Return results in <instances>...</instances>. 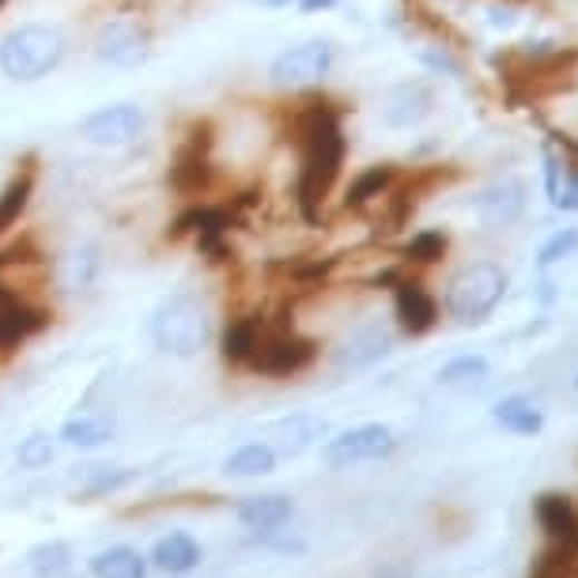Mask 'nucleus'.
Returning a JSON list of instances; mask_svg holds the SVG:
<instances>
[{
	"mask_svg": "<svg viewBox=\"0 0 578 578\" xmlns=\"http://www.w3.org/2000/svg\"><path fill=\"white\" fill-rule=\"evenodd\" d=\"M303 140V170H298V197L311 208L314 200H322V193L333 186V178L341 175L344 163V137L341 121L333 110H314L298 129Z\"/></svg>",
	"mask_w": 578,
	"mask_h": 578,
	"instance_id": "nucleus-1",
	"label": "nucleus"
},
{
	"mask_svg": "<svg viewBox=\"0 0 578 578\" xmlns=\"http://www.w3.org/2000/svg\"><path fill=\"white\" fill-rule=\"evenodd\" d=\"M61 57H65V38L53 27L27 23L8 31L4 42H0V69L16 84H31L50 76L61 65Z\"/></svg>",
	"mask_w": 578,
	"mask_h": 578,
	"instance_id": "nucleus-2",
	"label": "nucleus"
},
{
	"mask_svg": "<svg viewBox=\"0 0 578 578\" xmlns=\"http://www.w3.org/2000/svg\"><path fill=\"white\" fill-rule=\"evenodd\" d=\"M507 295V273L496 262H473L458 268L447 284V311L461 325L488 322L491 311L503 303Z\"/></svg>",
	"mask_w": 578,
	"mask_h": 578,
	"instance_id": "nucleus-3",
	"label": "nucleus"
},
{
	"mask_svg": "<svg viewBox=\"0 0 578 578\" xmlns=\"http://www.w3.org/2000/svg\"><path fill=\"white\" fill-rule=\"evenodd\" d=\"M151 341L170 355H197L208 341L205 306L193 295H170L151 317Z\"/></svg>",
	"mask_w": 578,
	"mask_h": 578,
	"instance_id": "nucleus-4",
	"label": "nucleus"
},
{
	"mask_svg": "<svg viewBox=\"0 0 578 578\" xmlns=\"http://www.w3.org/2000/svg\"><path fill=\"white\" fill-rule=\"evenodd\" d=\"M333 61H336V46L330 38H303V42L276 53L273 69H268V80H273V88L295 91V88H306V84L325 80Z\"/></svg>",
	"mask_w": 578,
	"mask_h": 578,
	"instance_id": "nucleus-5",
	"label": "nucleus"
},
{
	"mask_svg": "<svg viewBox=\"0 0 578 578\" xmlns=\"http://www.w3.org/2000/svg\"><path fill=\"white\" fill-rule=\"evenodd\" d=\"M393 447H398L393 428H385V423H363V428L341 431L336 439L325 442V461L344 469V466H360V461H379L385 454H393Z\"/></svg>",
	"mask_w": 578,
	"mask_h": 578,
	"instance_id": "nucleus-6",
	"label": "nucleus"
},
{
	"mask_svg": "<svg viewBox=\"0 0 578 578\" xmlns=\"http://www.w3.org/2000/svg\"><path fill=\"white\" fill-rule=\"evenodd\" d=\"M314 341L298 336L295 330H276L265 333L262 344H257V355L249 360V368L262 371V374H298L314 363Z\"/></svg>",
	"mask_w": 578,
	"mask_h": 578,
	"instance_id": "nucleus-7",
	"label": "nucleus"
},
{
	"mask_svg": "<svg viewBox=\"0 0 578 578\" xmlns=\"http://www.w3.org/2000/svg\"><path fill=\"white\" fill-rule=\"evenodd\" d=\"M95 57L110 69H140L148 57V38L129 19H110L95 35Z\"/></svg>",
	"mask_w": 578,
	"mask_h": 578,
	"instance_id": "nucleus-8",
	"label": "nucleus"
},
{
	"mask_svg": "<svg viewBox=\"0 0 578 578\" xmlns=\"http://www.w3.org/2000/svg\"><path fill=\"white\" fill-rule=\"evenodd\" d=\"M435 110V95L423 80H404V84H393L390 91L382 95V106H379V118L382 125L390 129H417L431 118Z\"/></svg>",
	"mask_w": 578,
	"mask_h": 578,
	"instance_id": "nucleus-9",
	"label": "nucleus"
},
{
	"mask_svg": "<svg viewBox=\"0 0 578 578\" xmlns=\"http://www.w3.org/2000/svg\"><path fill=\"white\" fill-rule=\"evenodd\" d=\"M80 133L91 144H99V148H125V144L140 140L144 114H140V106H133V102L102 106V110H95L91 118L80 125Z\"/></svg>",
	"mask_w": 578,
	"mask_h": 578,
	"instance_id": "nucleus-10",
	"label": "nucleus"
},
{
	"mask_svg": "<svg viewBox=\"0 0 578 578\" xmlns=\"http://www.w3.org/2000/svg\"><path fill=\"white\" fill-rule=\"evenodd\" d=\"M526 182L522 178H499L477 193L473 212L484 227H510L526 212Z\"/></svg>",
	"mask_w": 578,
	"mask_h": 578,
	"instance_id": "nucleus-11",
	"label": "nucleus"
},
{
	"mask_svg": "<svg viewBox=\"0 0 578 578\" xmlns=\"http://www.w3.org/2000/svg\"><path fill=\"white\" fill-rule=\"evenodd\" d=\"M393 311H398V325L412 336L435 330V322H439V303L428 295V287L417 281L393 284Z\"/></svg>",
	"mask_w": 578,
	"mask_h": 578,
	"instance_id": "nucleus-12",
	"label": "nucleus"
},
{
	"mask_svg": "<svg viewBox=\"0 0 578 578\" xmlns=\"http://www.w3.org/2000/svg\"><path fill=\"white\" fill-rule=\"evenodd\" d=\"M393 336L382 330V325H363V330H352L349 341L333 352L336 368L341 371H360V368H371L379 363L385 352H390Z\"/></svg>",
	"mask_w": 578,
	"mask_h": 578,
	"instance_id": "nucleus-13",
	"label": "nucleus"
},
{
	"mask_svg": "<svg viewBox=\"0 0 578 578\" xmlns=\"http://www.w3.org/2000/svg\"><path fill=\"white\" fill-rule=\"evenodd\" d=\"M537 522L552 541H575L578 545V510L560 491H545L537 499Z\"/></svg>",
	"mask_w": 578,
	"mask_h": 578,
	"instance_id": "nucleus-14",
	"label": "nucleus"
},
{
	"mask_svg": "<svg viewBox=\"0 0 578 578\" xmlns=\"http://www.w3.org/2000/svg\"><path fill=\"white\" fill-rule=\"evenodd\" d=\"M491 420H496L503 431H515V435H537V431L545 428V412L529 398H522V393H510V398L496 401Z\"/></svg>",
	"mask_w": 578,
	"mask_h": 578,
	"instance_id": "nucleus-15",
	"label": "nucleus"
},
{
	"mask_svg": "<svg viewBox=\"0 0 578 578\" xmlns=\"http://www.w3.org/2000/svg\"><path fill=\"white\" fill-rule=\"evenodd\" d=\"M238 518H243L246 529L273 533V529H281L287 518H292V499L287 496H249L246 503L238 507Z\"/></svg>",
	"mask_w": 578,
	"mask_h": 578,
	"instance_id": "nucleus-16",
	"label": "nucleus"
},
{
	"mask_svg": "<svg viewBox=\"0 0 578 578\" xmlns=\"http://www.w3.org/2000/svg\"><path fill=\"white\" fill-rule=\"evenodd\" d=\"M273 435H276V447H281V454L295 458V454H303V450H311L314 442L325 435V423L317 417H306V412H295V417H287V420L276 423Z\"/></svg>",
	"mask_w": 578,
	"mask_h": 578,
	"instance_id": "nucleus-17",
	"label": "nucleus"
},
{
	"mask_svg": "<svg viewBox=\"0 0 578 578\" xmlns=\"http://www.w3.org/2000/svg\"><path fill=\"white\" fill-rule=\"evenodd\" d=\"M46 325V314L35 311V306L19 303H0V349H12V344L27 341V336H35L38 330Z\"/></svg>",
	"mask_w": 578,
	"mask_h": 578,
	"instance_id": "nucleus-18",
	"label": "nucleus"
},
{
	"mask_svg": "<svg viewBox=\"0 0 578 578\" xmlns=\"http://www.w3.org/2000/svg\"><path fill=\"white\" fill-rule=\"evenodd\" d=\"M265 336V325L257 317H238L231 322L224 336H219V349H224V360L227 363H249L257 355V344Z\"/></svg>",
	"mask_w": 578,
	"mask_h": 578,
	"instance_id": "nucleus-19",
	"label": "nucleus"
},
{
	"mask_svg": "<svg viewBox=\"0 0 578 578\" xmlns=\"http://www.w3.org/2000/svg\"><path fill=\"white\" fill-rule=\"evenodd\" d=\"M151 564H156L159 571L186 575L200 564V548L186 533H170V537H163L156 548H151Z\"/></svg>",
	"mask_w": 578,
	"mask_h": 578,
	"instance_id": "nucleus-20",
	"label": "nucleus"
},
{
	"mask_svg": "<svg viewBox=\"0 0 578 578\" xmlns=\"http://www.w3.org/2000/svg\"><path fill=\"white\" fill-rule=\"evenodd\" d=\"M488 371L491 368L484 355H458V360L439 368V385H447V390H473V385L488 382Z\"/></svg>",
	"mask_w": 578,
	"mask_h": 578,
	"instance_id": "nucleus-21",
	"label": "nucleus"
},
{
	"mask_svg": "<svg viewBox=\"0 0 578 578\" xmlns=\"http://www.w3.org/2000/svg\"><path fill=\"white\" fill-rule=\"evenodd\" d=\"M224 469L231 477H265L276 469V450L265 447V442H249V447H238L235 454L227 458Z\"/></svg>",
	"mask_w": 578,
	"mask_h": 578,
	"instance_id": "nucleus-22",
	"label": "nucleus"
},
{
	"mask_svg": "<svg viewBox=\"0 0 578 578\" xmlns=\"http://www.w3.org/2000/svg\"><path fill=\"white\" fill-rule=\"evenodd\" d=\"M91 571L95 578H144L148 567H144L140 552H133V548H110V552L95 556Z\"/></svg>",
	"mask_w": 578,
	"mask_h": 578,
	"instance_id": "nucleus-23",
	"label": "nucleus"
},
{
	"mask_svg": "<svg viewBox=\"0 0 578 578\" xmlns=\"http://www.w3.org/2000/svg\"><path fill=\"white\" fill-rule=\"evenodd\" d=\"M31 189H35V170H23V175L8 182L4 193H0V231H8L23 216L27 200H31Z\"/></svg>",
	"mask_w": 578,
	"mask_h": 578,
	"instance_id": "nucleus-24",
	"label": "nucleus"
},
{
	"mask_svg": "<svg viewBox=\"0 0 578 578\" xmlns=\"http://www.w3.org/2000/svg\"><path fill=\"white\" fill-rule=\"evenodd\" d=\"M447 235L442 231H417V235L404 243V262L412 265H435L447 254Z\"/></svg>",
	"mask_w": 578,
	"mask_h": 578,
	"instance_id": "nucleus-25",
	"label": "nucleus"
},
{
	"mask_svg": "<svg viewBox=\"0 0 578 578\" xmlns=\"http://www.w3.org/2000/svg\"><path fill=\"white\" fill-rule=\"evenodd\" d=\"M390 182H393V167H390V163H382V167L363 170V175L355 178V182H352V189H349V205H352V208H360V205H368V200L382 197V193L390 189Z\"/></svg>",
	"mask_w": 578,
	"mask_h": 578,
	"instance_id": "nucleus-26",
	"label": "nucleus"
},
{
	"mask_svg": "<svg viewBox=\"0 0 578 578\" xmlns=\"http://www.w3.org/2000/svg\"><path fill=\"white\" fill-rule=\"evenodd\" d=\"M61 439L72 442V447H102L110 439V423L95 417H76L61 428Z\"/></svg>",
	"mask_w": 578,
	"mask_h": 578,
	"instance_id": "nucleus-27",
	"label": "nucleus"
},
{
	"mask_svg": "<svg viewBox=\"0 0 578 578\" xmlns=\"http://www.w3.org/2000/svg\"><path fill=\"white\" fill-rule=\"evenodd\" d=\"M575 254H578V227H564L541 246V254H537V268H552Z\"/></svg>",
	"mask_w": 578,
	"mask_h": 578,
	"instance_id": "nucleus-28",
	"label": "nucleus"
},
{
	"mask_svg": "<svg viewBox=\"0 0 578 578\" xmlns=\"http://www.w3.org/2000/svg\"><path fill=\"white\" fill-rule=\"evenodd\" d=\"M31 567L42 578L61 575L65 567H69V548H65V545H38L31 552Z\"/></svg>",
	"mask_w": 578,
	"mask_h": 578,
	"instance_id": "nucleus-29",
	"label": "nucleus"
},
{
	"mask_svg": "<svg viewBox=\"0 0 578 578\" xmlns=\"http://www.w3.org/2000/svg\"><path fill=\"white\" fill-rule=\"evenodd\" d=\"M95 268H99V257H95V246H84L76 249V254L69 257V265H65V276H69L72 287H88Z\"/></svg>",
	"mask_w": 578,
	"mask_h": 578,
	"instance_id": "nucleus-30",
	"label": "nucleus"
},
{
	"mask_svg": "<svg viewBox=\"0 0 578 578\" xmlns=\"http://www.w3.org/2000/svg\"><path fill=\"white\" fill-rule=\"evenodd\" d=\"M53 461V442L46 435H31L19 442V466L23 469H46Z\"/></svg>",
	"mask_w": 578,
	"mask_h": 578,
	"instance_id": "nucleus-31",
	"label": "nucleus"
},
{
	"mask_svg": "<svg viewBox=\"0 0 578 578\" xmlns=\"http://www.w3.org/2000/svg\"><path fill=\"white\" fill-rule=\"evenodd\" d=\"M564 182H567V170H564V163L556 159L552 151H545V193H548V200H556V197H560Z\"/></svg>",
	"mask_w": 578,
	"mask_h": 578,
	"instance_id": "nucleus-32",
	"label": "nucleus"
},
{
	"mask_svg": "<svg viewBox=\"0 0 578 578\" xmlns=\"http://www.w3.org/2000/svg\"><path fill=\"white\" fill-rule=\"evenodd\" d=\"M420 61H423V65H431V69H435V72L461 76V65H458L447 50H420Z\"/></svg>",
	"mask_w": 578,
	"mask_h": 578,
	"instance_id": "nucleus-33",
	"label": "nucleus"
},
{
	"mask_svg": "<svg viewBox=\"0 0 578 578\" xmlns=\"http://www.w3.org/2000/svg\"><path fill=\"white\" fill-rule=\"evenodd\" d=\"M552 208H560V212H578V170H567V182H564L560 197L552 200Z\"/></svg>",
	"mask_w": 578,
	"mask_h": 578,
	"instance_id": "nucleus-34",
	"label": "nucleus"
},
{
	"mask_svg": "<svg viewBox=\"0 0 578 578\" xmlns=\"http://www.w3.org/2000/svg\"><path fill=\"white\" fill-rule=\"evenodd\" d=\"M336 0H298V8L303 12H325V8H333Z\"/></svg>",
	"mask_w": 578,
	"mask_h": 578,
	"instance_id": "nucleus-35",
	"label": "nucleus"
},
{
	"mask_svg": "<svg viewBox=\"0 0 578 578\" xmlns=\"http://www.w3.org/2000/svg\"><path fill=\"white\" fill-rule=\"evenodd\" d=\"M0 8H4V0H0Z\"/></svg>",
	"mask_w": 578,
	"mask_h": 578,
	"instance_id": "nucleus-36",
	"label": "nucleus"
},
{
	"mask_svg": "<svg viewBox=\"0 0 578 578\" xmlns=\"http://www.w3.org/2000/svg\"><path fill=\"white\" fill-rule=\"evenodd\" d=\"M575 385H578V382H575Z\"/></svg>",
	"mask_w": 578,
	"mask_h": 578,
	"instance_id": "nucleus-37",
	"label": "nucleus"
}]
</instances>
